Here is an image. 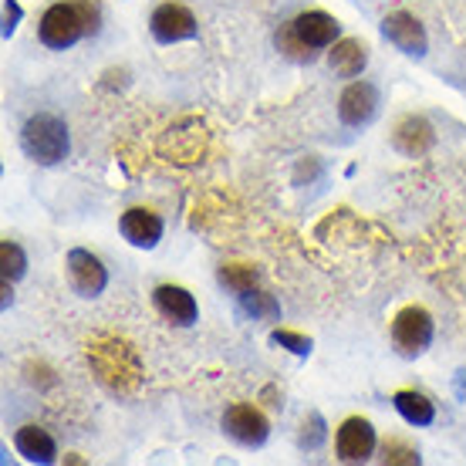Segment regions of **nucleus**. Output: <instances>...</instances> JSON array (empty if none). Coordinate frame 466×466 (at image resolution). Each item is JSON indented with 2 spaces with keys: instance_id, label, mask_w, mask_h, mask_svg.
Listing matches in <instances>:
<instances>
[{
  "instance_id": "obj_7",
  "label": "nucleus",
  "mask_w": 466,
  "mask_h": 466,
  "mask_svg": "<svg viewBox=\"0 0 466 466\" xmlns=\"http://www.w3.org/2000/svg\"><path fill=\"white\" fill-rule=\"evenodd\" d=\"M65 270H68V284L75 288V294H82V298H98V294L106 291L108 270L92 250H85V247L68 250Z\"/></svg>"
},
{
  "instance_id": "obj_9",
  "label": "nucleus",
  "mask_w": 466,
  "mask_h": 466,
  "mask_svg": "<svg viewBox=\"0 0 466 466\" xmlns=\"http://www.w3.org/2000/svg\"><path fill=\"white\" fill-rule=\"evenodd\" d=\"M382 35H385L389 45L396 47V51H402V55H409V58H422V55L430 51L426 27H422V24L406 11L389 14V17L382 21Z\"/></svg>"
},
{
  "instance_id": "obj_27",
  "label": "nucleus",
  "mask_w": 466,
  "mask_h": 466,
  "mask_svg": "<svg viewBox=\"0 0 466 466\" xmlns=\"http://www.w3.org/2000/svg\"><path fill=\"white\" fill-rule=\"evenodd\" d=\"M17 21H21V4H14V0H4V35H14Z\"/></svg>"
},
{
  "instance_id": "obj_2",
  "label": "nucleus",
  "mask_w": 466,
  "mask_h": 466,
  "mask_svg": "<svg viewBox=\"0 0 466 466\" xmlns=\"http://www.w3.org/2000/svg\"><path fill=\"white\" fill-rule=\"evenodd\" d=\"M21 149L37 166H58L61 159H68V149H71L68 126L58 116H51V112H37V116H31L24 122Z\"/></svg>"
},
{
  "instance_id": "obj_4",
  "label": "nucleus",
  "mask_w": 466,
  "mask_h": 466,
  "mask_svg": "<svg viewBox=\"0 0 466 466\" xmlns=\"http://www.w3.org/2000/svg\"><path fill=\"white\" fill-rule=\"evenodd\" d=\"M432 331H436L432 315L426 308H420V304H409V308H402L392 318V345H396V351L402 359H416V355H422V351L430 349Z\"/></svg>"
},
{
  "instance_id": "obj_16",
  "label": "nucleus",
  "mask_w": 466,
  "mask_h": 466,
  "mask_svg": "<svg viewBox=\"0 0 466 466\" xmlns=\"http://www.w3.org/2000/svg\"><path fill=\"white\" fill-rule=\"evenodd\" d=\"M328 65L341 78H359L369 65V47L361 45L359 37H339L328 51Z\"/></svg>"
},
{
  "instance_id": "obj_11",
  "label": "nucleus",
  "mask_w": 466,
  "mask_h": 466,
  "mask_svg": "<svg viewBox=\"0 0 466 466\" xmlns=\"http://www.w3.org/2000/svg\"><path fill=\"white\" fill-rule=\"evenodd\" d=\"M379 112V88L372 82H351L339 98V116L345 126L361 128L369 126Z\"/></svg>"
},
{
  "instance_id": "obj_14",
  "label": "nucleus",
  "mask_w": 466,
  "mask_h": 466,
  "mask_svg": "<svg viewBox=\"0 0 466 466\" xmlns=\"http://www.w3.org/2000/svg\"><path fill=\"white\" fill-rule=\"evenodd\" d=\"M291 24H294V31H298V37H301L308 47H315V51L335 45L341 31V24L325 11H304V14H298Z\"/></svg>"
},
{
  "instance_id": "obj_1",
  "label": "nucleus",
  "mask_w": 466,
  "mask_h": 466,
  "mask_svg": "<svg viewBox=\"0 0 466 466\" xmlns=\"http://www.w3.org/2000/svg\"><path fill=\"white\" fill-rule=\"evenodd\" d=\"M88 365H92L95 379L106 385L108 392H136L146 379L142 372V359L136 345L118 335H95L88 341Z\"/></svg>"
},
{
  "instance_id": "obj_24",
  "label": "nucleus",
  "mask_w": 466,
  "mask_h": 466,
  "mask_svg": "<svg viewBox=\"0 0 466 466\" xmlns=\"http://www.w3.org/2000/svg\"><path fill=\"white\" fill-rule=\"evenodd\" d=\"M382 463L416 466V463H420V450H416V446H409L406 440H385V443H382Z\"/></svg>"
},
{
  "instance_id": "obj_6",
  "label": "nucleus",
  "mask_w": 466,
  "mask_h": 466,
  "mask_svg": "<svg viewBox=\"0 0 466 466\" xmlns=\"http://www.w3.org/2000/svg\"><path fill=\"white\" fill-rule=\"evenodd\" d=\"M223 432L230 436L233 443L247 446V450H257V446L268 443L270 422L260 409L240 402V406H230L227 412H223Z\"/></svg>"
},
{
  "instance_id": "obj_20",
  "label": "nucleus",
  "mask_w": 466,
  "mask_h": 466,
  "mask_svg": "<svg viewBox=\"0 0 466 466\" xmlns=\"http://www.w3.org/2000/svg\"><path fill=\"white\" fill-rule=\"evenodd\" d=\"M257 280H260V274H257V268H250V264H223L220 268V284L230 288L237 298L247 291H254Z\"/></svg>"
},
{
  "instance_id": "obj_15",
  "label": "nucleus",
  "mask_w": 466,
  "mask_h": 466,
  "mask_svg": "<svg viewBox=\"0 0 466 466\" xmlns=\"http://www.w3.org/2000/svg\"><path fill=\"white\" fill-rule=\"evenodd\" d=\"M436 142V132L422 116H406L396 122V132H392V146H396L402 156H426Z\"/></svg>"
},
{
  "instance_id": "obj_19",
  "label": "nucleus",
  "mask_w": 466,
  "mask_h": 466,
  "mask_svg": "<svg viewBox=\"0 0 466 466\" xmlns=\"http://www.w3.org/2000/svg\"><path fill=\"white\" fill-rule=\"evenodd\" d=\"M274 45H278V51L284 55V58H291L294 65H311L315 61V47H308L298 37V31H294V24H284L278 35H274Z\"/></svg>"
},
{
  "instance_id": "obj_25",
  "label": "nucleus",
  "mask_w": 466,
  "mask_h": 466,
  "mask_svg": "<svg viewBox=\"0 0 466 466\" xmlns=\"http://www.w3.org/2000/svg\"><path fill=\"white\" fill-rule=\"evenodd\" d=\"M321 440H325V420H321L318 412H311V416L304 420V426H301V446H304V450H318V446H321Z\"/></svg>"
},
{
  "instance_id": "obj_18",
  "label": "nucleus",
  "mask_w": 466,
  "mask_h": 466,
  "mask_svg": "<svg viewBox=\"0 0 466 466\" xmlns=\"http://www.w3.org/2000/svg\"><path fill=\"white\" fill-rule=\"evenodd\" d=\"M392 406L399 409V416L409 426H432V420H436V406L422 392H412V389H399L392 396Z\"/></svg>"
},
{
  "instance_id": "obj_21",
  "label": "nucleus",
  "mask_w": 466,
  "mask_h": 466,
  "mask_svg": "<svg viewBox=\"0 0 466 466\" xmlns=\"http://www.w3.org/2000/svg\"><path fill=\"white\" fill-rule=\"evenodd\" d=\"M0 268H4V280H21L27 274V257L14 240H4L0 244Z\"/></svg>"
},
{
  "instance_id": "obj_22",
  "label": "nucleus",
  "mask_w": 466,
  "mask_h": 466,
  "mask_svg": "<svg viewBox=\"0 0 466 466\" xmlns=\"http://www.w3.org/2000/svg\"><path fill=\"white\" fill-rule=\"evenodd\" d=\"M240 304H244V311H250L254 318H268V321H274V318L280 315V304L274 301V294L260 291V288L240 294Z\"/></svg>"
},
{
  "instance_id": "obj_17",
  "label": "nucleus",
  "mask_w": 466,
  "mask_h": 466,
  "mask_svg": "<svg viewBox=\"0 0 466 466\" xmlns=\"http://www.w3.org/2000/svg\"><path fill=\"white\" fill-rule=\"evenodd\" d=\"M14 446L27 463H55L58 460V443L41 426H21L14 436Z\"/></svg>"
},
{
  "instance_id": "obj_8",
  "label": "nucleus",
  "mask_w": 466,
  "mask_h": 466,
  "mask_svg": "<svg viewBox=\"0 0 466 466\" xmlns=\"http://www.w3.org/2000/svg\"><path fill=\"white\" fill-rule=\"evenodd\" d=\"M207 149V132L199 126L197 118H187V122H179L166 132L163 139H159V152H163L169 163H197L199 156Z\"/></svg>"
},
{
  "instance_id": "obj_12",
  "label": "nucleus",
  "mask_w": 466,
  "mask_h": 466,
  "mask_svg": "<svg viewBox=\"0 0 466 466\" xmlns=\"http://www.w3.org/2000/svg\"><path fill=\"white\" fill-rule=\"evenodd\" d=\"M122 237H126L132 247H142V250H152V247L163 240V217L159 213L146 210V207H132V210L122 213Z\"/></svg>"
},
{
  "instance_id": "obj_13",
  "label": "nucleus",
  "mask_w": 466,
  "mask_h": 466,
  "mask_svg": "<svg viewBox=\"0 0 466 466\" xmlns=\"http://www.w3.org/2000/svg\"><path fill=\"white\" fill-rule=\"evenodd\" d=\"M152 301L159 308V315L166 321H173V325L187 328L193 325L199 318V308H197V298L187 291V288H179V284H159L156 294H152Z\"/></svg>"
},
{
  "instance_id": "obj_5",
  "label": "nucleus",
  "mask_w": 466,
  "mask_h": 466,
  "mask_svg": "<svg viewBox=\"0 0 466 466\" xmlns=\"http://www.w3.org/2000/svg\"><path fill=\"white\" fill-rule=\"evenodd\" d=\"M149 31L159 45H179V41H193L199 35V24L189 7L183 4H159L149 17Z\"/></svg>"
},
{
  "instance_id": "obj_23",
  "label": "nucleus",
  "mask_w": 466,
  "mask_h": 466,
  "mask_svg": "<svg viewBox=\"0 0 466 466\" xmlns=\"http://www.w3.org/2000/svg\"><path fill=\"white\" fill-rule=\"evenodd\" d=\"M270 341L280 345V349L294 351L298 359H308L311 349H315V341L308 339V335H301V331H291V328H274V331H270Z\"/></svg>"
},
{
  "instance_id": "obj_10",
  "label": "nucleus",
  "mask_w": 466,
  "mask_h": 466,
  "mask_svg": "<svg viewBox=\"0 0 466 466\" xmlns=\"http://www.w3.org/2000/svg\"><path fill=\"white\" fill-rule=\"evenodd\" d=\"M335 453L341 463H365L375 453V426L361 416H351L335 432Z\"/></svg>"
},
{
  "instance_id": "obj_3",
  "label": "nucleus",
  "mask_w": 466,
  "mask_h": 466,
  "mask_svg": "<svg viewBox=\"0 0 466 466\" xmlns=\"http://www.w3.org/2000/svg\"><path fill=\"white\" fill-rule=\"evenodd\" d=\"M37 35H41V41H45L51 51H68V47H75L82 37H88L82 4H78V0H68V4H51V7L41 14Z\"/></svg>"
},
{
  "instance_id": "obj_26",
  "label": "nucleus",
  "mask_w": 466,
  "mask_h": 466,
  "mask_svg": "<svg viewBox=\"0 0 466 466\" xmlns=\"http://www.w3.org/2000/svg\"><path fill=\"white\" fill-rule=\"evenodd\" d=\"M82 4V14H85V27H88V37L98 35V27H102V7L95 4V0H78Z\"/></svg>"
}]
</instances>
